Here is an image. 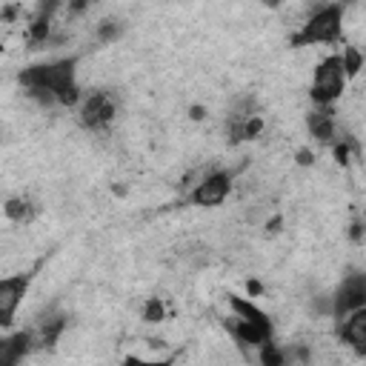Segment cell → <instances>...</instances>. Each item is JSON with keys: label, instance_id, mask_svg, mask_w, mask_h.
<instances>
[{"label": "cell", "instance_id": "obj_5", "mask_svg": "<svg viewBox=\"0 0 366 366\" xmlns=\"http://www.w3.org/2000/svg\"><path fill=\"white\" fill-rule=\"evenodd\" d=\"M332 298H335V312H332V317L338 320V324H341L343 317H349L352 312L363 309V306H366V272H352V274H346L343 284L338 286V292H335Z\"/></svg>", "mask_w": 366, "mask_h": 366}, {"label": "cell", "instance_id": "obj_2", "mask_svg": "<svg viewBox=\"0 0 366 366\" xmlns=\"http://www.w3.org/2000/svg\"><path fill=\"white\" fill-rule=\"evenodd\" d=\"M343 37V6L315 4L301 32L292 34V46H327Z\"/></svg>", "mask_w": 366, "mask_h": 366}, {"label": "cell", "instance_id": "obj_17", "mask_svg": "<svg viewBox=\"0 0 366 366\" xmlns=\"http://www.w3.org/2000/svg\"><path fill=\"white\" fill-rule=\"evenodd\" d=\"M260 366H286V352L278 346V343H263L260 346V355H258Z\"/></svg>", "mask_w": 366, "mask_h": 366}, {"label": "cell", "instance_id": "obj_6", "mask_svg": "<svg viewBox=\"0 0 366 366\" xmlns=\"http://www.w3.org/2000/svg\"><path fill=\"white\" fill-rule=\"evenodd\" d=\"M229 192H232V175L229 172H209L201 177V183H195V189L189 192V203L192 206H220Z\"/></svg>", "mask_w": 366, "mask_h": 366}, {"label": "cell", "instance_id": "obj_10", "mask_svg": "<svg viewBox=\"0 0 366 366\" xmlns=\"http://www.w3.org/2000/svg\"><path fill=\"white\" fill-rule=\"evenodd\" d=\"M338 335H341V341H343L355 355L366 358V306L341 320V324H338Z\"/></svg>", "mask_w": 366, "mask_h": 366}, {"label": "cell", "instance_id": "obj_16", "mask_svg": "<svg viewBox=\"0 0 366 366\" xmlns=\"http://www.w3.org/2000/svg\"><path fill=\"white\" fill-rule=\"evenodd\" d=\"M341 61H343V75H346V80H349V77H358L360 69H363V63H366V58L360 55V49H355V46H346L343 55H341Z\"/></svg>", "mask_w": 366, "mask_h": 366}, {"label": "cell", "instance_id": "obj_18", "mask_svg": "<svg viewBox=\"0 0 366 366\" xmlns=\"http://www.w3.org/2000/svg\"><path fill=\"white\" fill-rule=\"evenodd\" d=\"M141 317L146 320V324H160V320L166 317V303L160 298H146V303L141 309Z\"/></svg>", "mask_w": 366, "mask_h": 366}, {"label": "cell", "instance_id": "obj_15", "mask_svg": "<svg viewBox=\"0 0 366 366\" xmlns=\"http://www.w3.org/2000/svg\"><path fill=\"white\" fill-rule=\"evenodd\" d=\"M229 306H232L235 317H241V320H255V324H272V320H269V315H266L260 306H255L249 298H241V295H229Z\"/></svg>", "mask_w": 366, "mask_h": 366}, {"label": "cell", "instance_id": "obj_8", "mask_svg": "<svg viewBox=\"0 0 366 366\" xmlns=\"http://www.w3.org/2000/svg\"><path fill=\"white\" fill-rule=\"evenodd\" d=\"M226 329L229 335H232L238 343L244 346H263L272 341V324H255V320H241V317H232V320H226Z\"/></svg>", "mask_w": 366, "mask_h": 366}, {"label": "cell", "instance_id": "obj_27", "mask_svg": "<svg viewBox=\"0 0 366 366\" xmlns=\"http://www.w3.org/2000/svg\"><path fill=\"white\" fill-rule=\"evenodd\" d=\"M363 223H366V209H363Z\"/></svg>", "mask_w": 366, "mask_h": 366}, {"label": "cell", "instance_id": "obj_3", "mask_svg": "<svg viewBox=\"0 0 366 366\" xmlns=\"http://www.w3.org/2000/svg\"><path fill=\"white\" fill-rule=\"evenodd\" d=\"M346 89V75H343V61L341 55H329L315 66V77H312V89L309 98L315 106H332Z\"/></svg>", "mask_w": 366, "mask_h": 366}, {"label": "cell", "instance_id": "obj_7", "mask_svg": "<svg viewBox=\"0 0 366 366\" xmlns=\"http://www.w3.org/2000/svg\"><path fill=\"white\" fill-rule=\"evenodd\" d=\"M32 284V274H9V278L0 281V324L12 327L15 324V315L29 292Z\"/></svg>", "mask_w": 366, "mask_h": 366}, {"label": "cell", "instance_id": "obj_22", "mask_svg": "<svg viewBox=\"0 0 366 366\" xmlns=\"http://www.w3.org/2000/svg\"><path fill=\"white\" fill-rule=\"evenodd\" d=\"M263 229H266V235H278L281 229H284V215H272Z\"/></svg>", "mask_w": 366, "mask_h": 366}, {"label": "cell", "instance_id": "obj_4", "mask_svg": "<svg viewBox=\"0 0 366 366\" xmlns=\"http://www.w3.org/2000/svg\"><path fill=\"white\" fill-rule=\"evenodd\" d=\"M115 115H118V101L106 89L92 92V95H86L83 103H80V123L92 132H103L115 120Z\"/></svg>", "mask_w": 366, "mask_h": 366}, {"label": "cell", "instance_id": "obj_11", "mask_svg": "<svg viewBox=\"0 0 366 366\" xmlns=\"http://www.w3.org/2000/svg\"><path fill=\"white\" fill-rule=\"evenodd\" d=\"M306 129L317 144H338V126H335V109L332 106H315L306 118Z\"/></svg>", "mask_w": 366, "mask_h": 366}, {"label": "cell", "instance_id": "obj_14", "mask_svg": "<svg viewBox=\"0 0 366 366\" xmlns=\"http://www.w3.org/2000/svg\"><path fill=\"white\" fill-rule=\"evenodd\" d=\"M4 212H6V217L12 220V223H32L34 217H37V212H40V206L32 201V198H23V195H18V198H9L6 201V206H4Z\"/></svg>", "mask_w": 366, "mask_h": 366}, {"label": "cell", "instance_id": "obj_24", "mask_svg": "<svg viewBox=\"0 0 366 366\" xmlns=\"http://www.w3.org/2000/svg\"><path fill=\"white\" fill-rule=\"evenodd\" d=\"M246 295H249V298H260V295H263V284H260V281H255V278H252V281H246Z\"/></svg>", "mask_w": 366, "mask_h": 366}, {"label": "cell", "instance_id": "obj_1", "mask_svg": "<svg viewBox=\"0 0 366 366\" xmlns=\"http://www.w3.org/2000/svg\"><path fill=\"white\" fill-rule=\"evenodd\" d=\"M77 72V58H63V61H52V63H37L20 72V83L26 86V92L43 89L52 92L58 106H77L80 103V86L75 80Z\"/></svg>", "mask_w": 366, "mask_h": 366}, {"label": "cell", "instance_id": "obj_12", "mask_svg": "<svg viewBox=\"0 0 366 366\" xmlns=\"http://www.w3.org/2000/svg\"><path fill=\"white\" fill-rule=\"evenodd\" d=\"M32 349H37V343H34V332H29V329L4 338L0 341V366H20V360Z\"/></svg>", "mask_w": 366, "mask_h": 366}, {"label": "cell", "instance_id": "obj_26", "mask_svg": "<svg viewBox=\"0 0 366 366\" xmlns=\"http://www.w3.org/2000/svg\"><path fill=\"white\" fill-rule=\"evenodd\" d=\"M18 12H20V6H4V9H0V15H4L6 23H12L18 18Z\"/></svg>", "mask_w": 366, "mask_h": 366}, {"label": "cell", "instance_id": "obj_20", "mask_svg": "<svg viewBox=\"0 0 366 366\" xmlns=\"http://www.w3.org/2000/svg\"><path fill=\"white\" fill-rule=\"evenodd\" d=\"M349 241L352 244H366V223H363V217H355L352 223H349Z\"/></svg>", "mask_w": 366, "mask_h": 366}, {"label": "cell", "instance_id": "obj_19", "mask_svg": "<svg viewBox=\"0 0 366 366\" xmlns=\"http://www.w3.org/2000/svg\"><path fill=\"white\" fill-rule=\"evenodd\" d=\"M120 32H123L120 20L106 18V20H101V23H98V40H101V43H115V40L120 37Z\"/></svg>", "mask_w": 366, "mask_h": 366}, {"label": "cell", "instance_id": "obj_9", "mask_svg": "<svg viewBox=\"0 0 366 366\" xmlns=\"http://www.w3.org/2000/svg\"><path fill=\"white\" fill-rule=\"evenodd\" d=\"M58 9H61L58 0H49V4L37 6L34 18H32V23L26 29V40L32 43V49H40V46H46L52 40V18H55Z\"/></svg>", "mask_w": 366, "mask_h": 366}, {"label": "cell", "instance_id": "obj_25", "mask_svg": "<svg viewBox=\"0 0 366 366\" xmlns=\"http://www.w3.org/2000/svg\"><path fill=\"white\" fill-rule=\"evenodd\" d=\"M206 115H209V112H206V106H201V103H195V106L189 109V118H192V120H206Z\"/></svg>", "mask_w": 366, "mask_h": 366}, {"label": "cell", "instance_id": "obj_13", "mask_svg": "<svg viewBox=\"0 0 366 366\" xmlns=\"http://www.w3.org/2000/svg\"><path fill=\"white\" fill-rule=\"evenodd\" d=\"M66 327H69V317L66 315H46L40 324H37L34 343L40 349H55V343L61 341V335L66 332Z\"/></svg>", "mask_w": 366, "mask_h": 366}, {"label": "cell", "instance_id": "obj_23", "mask_svg": "<svg viewBox=\"0 0 366 366\" xmlns=\"http://www.w3.org/2000/svg\"><path fill=\"white\" fill-rule=\"evenodd\" d=\"M295 160H298V166H312L315 163V152L312 149H298Z\"/></svg>", "mask_w": 366, "mask_h": 366}, {"label": "cell", "instance_id": "obj_21", "mask_svg": "<svg viewBox=\"0 0 366 366\" xmlns=\"http://www.w3.org/2000/svg\"><path fill=\"white\" fill-rule=\"evenodd\" d=\"M175 358H166V360H144V358H137V355H126L123 358V366H172Z\"/></svg>", "mask_w": 366, "mask_h": 366}]
</instances>
